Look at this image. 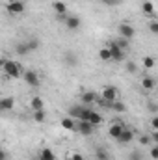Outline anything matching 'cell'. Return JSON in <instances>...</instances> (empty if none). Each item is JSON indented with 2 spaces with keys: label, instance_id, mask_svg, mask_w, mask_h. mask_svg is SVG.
Segmentation results:
<instances>
[{
  "label": "cell",
  "instance_id": "obj_1",
  "mask_svg": "<svg viewBox=\"0 0 158 160\" xmlns=\"http://www.w3.org/2000/svg\"><path fill=\"white\" fill-rule=\"evenodd\" d=\"M4 73L7 78H19L22 77V67L19 62H13V60H4V65H2Z\"/></svg>",
  "mask_w": 158,
  "mask_h": 160
},
{
  "label": "cell",
  "instance_id": "obj_2",
  "mask_svg": "<svg viewBox=\"0 0 158 160\" xmlns=\"http://www.w3.org/2000/svg\"><path fill=\"white\" fill-rule=\"evenodd\" d=\"M89 114H91V108H87V106H84V104L71 106V108L67 110V116H69V118H73V119H78V121H87Z\"/></svg>",
  "mask_w": 158,
  "mask_h": 160
},
{
  "label": "cell",
  "instance_id": "obj_3",
  "mask_svg": "<svg viewBox=\"0 0 158 160\" xmlns=\"http://www.w3.org/2000/svg\"><path fill=\"white\" fill-rule=\"evenodd\" d=\"M6 9H7V13H11V15H21V13H24L26 4H24V0H9V2L6 4Z\"/></svg>",
  "mask_w": 158,
  "mask_h": 160
},
{
  "label": "cell",
  "instance_id": "obj_4",
  "mask_svg": "<svg viewBox=\"0 0 158 160\" xmlns=\"http://www.w3.org/2000/svg\"><path fill=\"white\" fill-rule=\"evenodd\" d=\"M117 95H119V89L116 86H106L102 91H101V99L106 101V102H114L117 101Z\"/></svg>",
  "mask_w": 158,
  "mask_h": 160
},
{
  "label": "cell",
  "instance_id": "obj_5",
  "mask_svg": "<svg viewBox=\"0 0 158 160\" xmlns=\"http://www.w3.org/2000/svg\"><path fill=\"white\" fill-rule=\"evenodd\" d=\"M22 78H24V82L30 86V88H39L41 86V78L39 75L36 73V71H32V69H28V71H24L22 73Z\"/></svg>",
  "mask_w": 158,
  "mask_h": 160
},
{
  "label": "cell",
  "instance_id": "obj_6",
  "mask_svg": "<svg viewBox=\"0 0 158 160\" xmlns=\"http://www.w3.org/2000/svg\"><path fill=\"white\" fill-rule=\"evenodd\" d=\"M108 50H110V60H114V62H123L125 60V50L119 48L116 41L108 43Z\"/></svg>",
  "mask_w": 158,
  "mask_h": 160
},
{
  "label": "cell",
  "instance_id": "obj_7",
  "mask_svg": "<svg viewBox=\"0 0 158 160\" xmlns=\"http://www.w3.org/2000/svg\"><path fill=\"white\" fill-rule=\"evenodd\" d=\"M119 36L130 41L134 36H136V30H134L132 24H128V22H121V24H119Z\"/></svg>",
  "mask_w": 158,
  "mask_h": 160
},
{
  "label": "cell",
  "instance_id": "obj_8",
  "mask_svg": "<svg viewBox=\"0 0 158 160\" xmlns=\"http://www.w3.org/2000/svg\"><path fill=\"white\" fill-rule=\"evenodd\" d=\"M99 93H95V91H84L82 95H80V101H82V104L84 106H89V104H93V102H97L99 101Z\"/></svg>",
  "mask_w": 158,
  "mask_h": 160
},
{
  "label": "cell",
  "instance_id": "obj_9",
  "mask_svg": "<svg viewBox=\"0 0 158 160\" xmlns=\"http://www.w3.org/2000/svg\"><path fill=\"white\" fill-rule=\"evenodd\" d=\"M77 130H78L82 136H91L93 130H95V127H91L87 121H78V123H77Z\"/></svg>",
  "mask_w": 158,
  "mask_h": 160
},
{
  "label": "cell",
  "instance_id": "obj_10",
  "mask_svg": "<svg viewBox=\"0 0 158 160\" xmlns=\"http://www.w3.org/2000/svg\"><path fill=\"white\" fill-rule=\"evenodd\" d=\"M15 108V99L13 97H4L0 99V112H9Z\"/></svg>",
  "mask_w": 158,
  "mask_h": 160
},
{
  "label": "cell",
  "instance_id": "obj_11",
  "mask_svg": "<svg viewBox=\"0 0 158 160\" xmlns=\"http://www.w3.org/2000/svg\"><path fill=\"white\" fill-rule=\"evenodd\" d=\"M132 140H134V132H132L130 128H126V127H125V128L121 130V134H119L117 142H121V143H130Z\"/></svg>",
  "mask_w": 158,
  "mask_h": 160
},
{
  "label": "cell",
  "instance_id": "obj_12",
  "mask_svg": "<svg viewBox=\"0 0 158 160\" xmlns=\"http://www.w3.org/2000/svg\"><path fill=\"white\" fill-rule=\"evenodd\" d=\"M65 26H67V30H78L80 28V19L77 17V15L65 17Z\"/></svg>",
  "mask_w": 158,
  "mask_h": 160
},
{
  "label": "cell",
  "instance_id": "obj_13",
  "mask_svg": "<svg viewBox=\"0 0 158 160\" xmlns=\"http://www.w3.org/2000/svg\"><path fill=\"white\" fill-rule=\"evenodd\" d=\"M123 128H125V125H123V123H112V125H110V128H108V134H110L114 140H117Z\"/></svg>",
  "mask_w": 158,
  "mask_h": 160
},
{
  "label": "cell",
  "instance_id": "obj_14",
  "mask_svg": "<svg viewBox=\"0 0 158 160\" xmlns=\"http://www.w3.org/2000/svg\"><path fill=\"white\" fill-rule=\"evenodd\" d=\"M52 9H54L58 15H65V13H67V6H65L63 0H54V2H52Z\"/></svg>",
  "mask_w": 158,
  "mask_h": 160
},
{
  "label": "cell",
  "instance_id": "obj_15",
  "mask_svg": "<svg viewBox=\"0 0 158 160\" xmlns=\"http://www.w3.org/2000/svg\"><path fill=\"white\" fill-rule=\"evenodd\" d=\"M37 158H39V160H56V155H54V151H52V149L43 147V149L39 151V155H37Z\"/></svg>",
  "mask_w": 158,
  "mask_h": 160
},
{
  "label": "cell",
  "instance_id": "obj_16",
  "mask_svg": "<svg viewBox=\"0 0 158 160\" xmlns=\"http://www.w3.org/2000/svg\"><path fill=\"white\" fill-rule=\"evenodd\" d=\"M87 123H89L91 127H99V125L102 123V116H101L99 112L91 110V114H89V118H87Z\"/></svg>",
  "mask_w": 158,
  "mask_h": 160
},
{
  "label": "cell",
  "instance_id": "obj_17",
  "mask_svg": "<svg viewBox=\"0 0 158 160\" xmlns=\"http://www.w3.org/2000/svg\"><path fill=\"white\" fill-rule=\"evenodd\" d=\"M30 106H32V110H45V101L39 95H34L32 101H30Z\"/></svg>",
  "mask_w": 158,
  "mask_h": 160
},
{
  "label": "cell",
  "instance_id": "obj_18",
  "mask_svg": "<svg viewBox=\"0 0 158 160\" xmlns=\"http://www.w3.org/2000/svg\"><path fill=\"white\" fill-rule=\"evenodd\" d=\"M62 128H65V130H75L77 128V123H75V119L73 118H69V116H65L63 119H62Z\"/></svg>",
  "mask_w": 158,
  "mask_h": 160
},
{
  "label": "cell",
  "instance_id": "obj_19",
  "mask_svg": "<svg viewBox=\"0 0 158 160\" xmlns=\"http://www.w3.org/2000/svg\"><path fill=\"white\" fill-rule=\"evenodd\" d=\"M141 11H143L145 15H155V4H153L151 0H143V2H141Z\"/></svg>",
  "mask_w": 158,
  "mask_h": 160
},
{
  "label": "cell",
  "instance_id": "obj_20",
  "mask_svg": "<svg viewBox=\"0 0 158 160\" xmlns=\"http://www.w3.org/2000/svg\"><path fill=\"white\" fill-rule=\"evenodd\" d=\"M155 86H156V82H155V78L153 77H143V80H141V88L143 89H155Z\"/></svg>",
  "mask_w": 158,
  "mask_h": 160
},
{
  "label": "cell",
  "instance_id": "obj_21",
  "mask_svg": "<svg viewBox=\"0 0 158 160\" xmlns=\"http://www.w3.org/2000/svg\"><path fill=\"white\" fill-rule=\"evenodd\" d=\"M15 52H17L19 56H24V54H30V48H28V45H26V41H22V43H19V45L15 47Z\"/></svg>",
  "mask_w": 158,
  "mask_h": 160
},
{
  "label": "cell",
  "instance_id": "obj_22",
  "mask_svg": "<svg viewBox=\"0 0 158 160\" xmlns=\"http://www.w3.org/2000/svg\"><path fill=\"white\" fill-rule=\"evenodd\" d=\"M95 158L97 160H110V155H108V151H106L104 147H97V151H95Z\"/></svg>",
  "mask_w": 158,
  "mask_h": 160
},
{
  "label": "cell",
  "instance_id": "obj_23",
  "mask_svg": "<svg viewBox=\"0 0 158 160\" xmlns=\"http://www.w3.org/2000/svg\"><path fill=\"white\" fill-rule=\"evenodd\" d=\"M108 108H112L114 112H119V114L126 110V106H125V102H121V101H114V102H110V106H108Z\"/></svg>",
  "mask_w": 158,
  "mask_h": 160
},
{
  "label": "cell",
  "instance_id": "obj_24",
  "mask_svg": "<svg viewBox=\"0 0 158 160\" xmlns=\"http://www.w3.org/2000/svg\"><path fill=\"white\" fill-rule=\"evenodd\" d=\"M26 45H28V48H30V52H34V50H37L39 48V39L37 38H30V39H26Z\"/></svg>",
  "mask_w": 158,
  "mask_h": 160
},
{
  "label": "cell",
  "instance_id": "obj_25",
  "mask_svg": "<svg viewBox=\"0 0 158 160\" xmlns=\"http://www.w3.org/2000/svg\"><path fill=\"white\" fill-rule=\"evenodd\" d=\"M63 58H65V62H67V63H71V67H75V65L78 63L77 56H75V54H73L71 50H69V52H65V56H63Z\"/></svg>",
  "mask_w": 158,
  "mask_h": 160
},
{
  "label": "cell",
  "instance_id": "obj_26",
  "mask_svg": "<svg viewBox=\"0 0 158 160\" xmlns=\"http://www.w3.org/2000/svg\"><path fill=\"white\" fill-rule=\"evenodd\" d=\"M45 119H47L45 110H34V121H36V123H43Z\"/></svg>",
  "mask_w": 158,
  "mask_h": 160
},
{
  "label": "cell",
  "instance_id": "obj_27",
  "mask_svg": "<svg viewBox=\"0 0 158 160\" xmlns=\"http://www.w3.org/2000/svg\"><path fill=\"white\" fill-rule=\"evenodd\" d=\"M99 58H101L102 62H110V50H108V47H102V48L99 50Z\"/></svg>",
  "mask_w": 158,
  "mask_h": 160
},
{
  "label": "cell",
  "instance_id": "obj_28",
  "mask_svg": "<svg viewBox=\"0 0 158 160\" xmlns=\"http://www.w3.org/2000/svg\"><path fill=\"white\" fill-rule=\"evenodd\" d=\"M155 63H156V62H155L153 56H145V58H143V67H145V69H153Z\"/></svg>",
  "mask_w": 158,
  "mask_h": 160
},
{
  "label": "cell",
  "instance_id": "obj_29",
  "mask_svg": "<svg viewBox=\"0 0 158 160\" xmlns=\"http://www.w3.org/2000/svg\"><path fill=\"white\" fill-rule=\"evenodd\" d=\"M116 43H117V47L121 48V50H126L128 48V39H125V38H119V39H114Z\"/></svg>",
  "mask_w": 158,
  "mask_h": 160
},
{
  "label": "cell",
  "instance_id": "obj_30",
  "mask_svg": "<svg viewBox=\"0 0 158 160\" xmlns=\"http://www.w3.org/2000/svg\"><path fill=\"white\" fill-rule=\"evenodd\" d=\"M125 69H126L128 73H136V71H138V65H136V62H132V60H130V62H126Z\"/></svg>",
  "mask_w": 158,
  "mask_h": 160
},
{
  "label": "cell",
  "instance_id": "obj_31",
  "mask_svg": "<svg viewBox=\"0 0 158 160\" xmlns=\"http://www.w3.org/2000/svg\"><path fill=\"white\" fill-rule=\"evenodd\" d=\"M128 160H143V153H140V151H132V153L128 155Z\"/></svg>",
  "mask_w": 158,
  "mask_h": 160
},
{
  "label": "cell",
  "instance_id": "obj_32",
  "mask_svg": "<svg viewBox=\"0 0 158 160\" xmlns=\"http://www.w3.org/2000/svg\"><path fill=\"white\" fill-rule=\"evenodd\" d=\"M149 157H151L153 160H158V147H156V145H153V147H151V153H149Z\"/></svg>",
  "mask_w": 158,
  "mask_h": 160
},
{
  "label": "cell",
  "instance_id": "obj_33",
  "mask_svg": "<svg viewBox=\"0 0 158 160\" xmlns=\"http://www.w3.org/2000/svg\"><path fill=\"white\" fill-rule=\"evenodd\" d=\"M140 143H141V145H149V143H151V136H147V134H143V136L140 138Z\"/></svg>",
  "mask_w": 158,
  "mask_h": 160
},
{
  "label": "cell",
  "instance_id": "obj_34",
  "mask_svg": "<svg viewBox=\"0 0 158 160\" xmlns=\"http://www.w3.org/2000/svg\"><path fill=\"white\" fill-rule=\"evenodd\" d=\"M149 30H151V34H155V36L158 34V22L156 21H153V22L149 24Z\"/></svg>",
  "mask_w": 158,
  "mask_h": 160
},
{
  "label": "cell",
  "instance_id": "obj_35",
  "mask_svg": "<svg viewBox=\"0 0 158 160\" xmlns=\"http://www.w3.org/2000/svg\"><path fill=\"white\" fill-rule=\"evenodd\" d=\"M104 6H119L121 4V0H101Z\"/></svg>",
  "mask_w": 158,
  "mask_h": 160
},
{
  "label": "cell",
  "instance_id": "obj_36",
  "mask_svg": "<svg viewBox=\"0 0 158 160\" xmlns=\"http://www.w3.org/2000/svg\"><path fill=\"white\" fill-rule=\"evenodd\" d=\"M71 160H86V157H84V155H80V153H73Z\"/></svg>",
  "mask_w": 158,
  "mask_h": 160
},
{
  "label": "cell",
  "instance_id": "obj_37",
  "mask_svg": "<svg viewBox=\"0 0 158 160\" xmlns=\"http://www.w3.org/2000/svg\"><path fill=\"white\" fill-rule=\"evenodd\" d=\"M151 127H153V130L158 128V118H153V119H151Z\"/></svg>",
  "mask_w": 158,
  "mask_h": 160
},
{
  "label": "cell",
  "instance_id": "obj_38",
  "mask_svg": "<svg viewBox=\"0 0 158 160\" xmlns=\"http://www.w3.org/2000/svg\"><path fill=\"white\" fill-rule=\"evenodd\" d=\"M151 142H158V132H156V130L151 134Z\"/></svg>",
  "mask_w": 158,
  "mask_h": 160
},
{
  "label": "cell",
  "instance_id": "obj_39",
  "mask_svg": "<svg viewBox=\"0 0 158 160\" xmlns=\"http://www.w3.org/2000/svg\"><path fill=\"white\" fill-rule=\"evenodd\" d=\"M7 158V155H6V151H2V149H0V160H6Z\"/></svg>",
  "mask_w": 158,
  "mask_h": 160
},
{
  "label": "cell",
  "instance_id": "obj_40",
  "mask_svg": "<svg viewBox=\"0 0 158 160\" xmlns=\"http://www.w3.org/2000/svg\"><path fill=\"white\" fill-rule=\"evenodd\" d=\"M34 160H39V158H34Z\"/></svg>",
  "mask_w": 158,
  "mask_h": 160
},
{
  "label": "cell",
  "instance_id": "obj_41",
  "mask_svg": "<svg viewBox=\"0 0 158 160\" xmlns=\"http://www.w3.org/2000/svg\"><path fill=\"white\" fill-rule=\"evenodd\" d=\"M67 160H71V158H67Z\"/></svg>",
  "mask_w": 158,
  "mask_h": 160
}]
</instances>
